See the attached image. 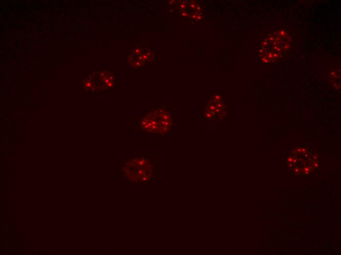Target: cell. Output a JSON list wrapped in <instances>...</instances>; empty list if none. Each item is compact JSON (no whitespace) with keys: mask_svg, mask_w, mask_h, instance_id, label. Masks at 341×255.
<instances>
[{"mask_svg":"<svg viewBox=\"0 0 341 255\" xmlns=\"http://www.w3.org/2000/svg\"><path fill=\"white\" fill-rule=\"evenodd\" d=\"M290 37L285 31H278L269 34L263 41L259 51L261 60L264 62H273L287 51Z\"/></svg>","mask_w":341,"mask_h":255,"instance_id":"cell-1","label":"cell"},{"mask_svg":"<svg viewBox=\"0 0 341 255\" xmlns=\"http://www.w3.org/2000/svg\"><path fill=\"white\" fill-rule=\"evenodd\" d=\"M172 125L169 114L162 110H157L143 117L141 122L142 128L147 132L165 133Z\"/></svg>","mask_w":341,"mask_h":255,"instance_id":"cell-2","label":"cell"},{"mask_svg":"<svg viewBox=\"0 0 341 255\" xmlns=\"http://www.w3.org/2000/svg\"><path fill=\"white\" fill-rule=\"evenodd\" d=\"M224 105L220 97L214 96L209 101L205 111V116L212 120L220 119L224 114Z\"/></svg>","mask_w":341,"mask_h":255,"instance_id":"cell-3","label":"cell"}]
</instances>
